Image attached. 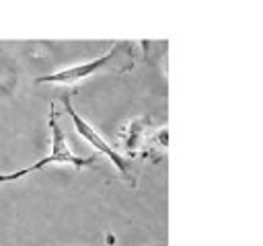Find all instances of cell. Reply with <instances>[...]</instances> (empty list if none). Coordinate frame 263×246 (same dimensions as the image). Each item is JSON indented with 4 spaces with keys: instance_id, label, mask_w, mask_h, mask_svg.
<instances>
[{
    "instance_id": "obj_2",
    "label": "cell",
    "mask_w": 263,
    "mask_h": 246,
    "mask_svg": "<svg viewBox=\"0 0 263 246\" xmlns=\"http://www.w3.org/2000/svg\"><path fill=\"white\" fill-rule=\"evenodd\" d=\"M121 55V45H113L109 51H105L103 55L90 59V61H84V64H76V66H68V68H62L58 72H51L47 76H39L35 82H51V84H78L82 80H86L88 76H92L95 72L103 70V68H109L111 64L117 61V57Z\"/></svg>"
},
{
    "instance_id": "obj_5",
    "label": "cell",
    "mask_w": 263,
    "mask_h": 246,
    "mask_svg": "<svg viewBox=\"0 0 263 246\" xmlns=\"http://www.w3.org/2000/svg\"><path fill=\"white\" fill-rule=\"evenodd\" d=\"M154 246H162V244H154Z\"/></svg>"
},
{
    "instance_id": "obj_1",
    "label": "cell",
    "mask_w": 263,
    "mask_h": 246,
    "mask_svg": "<svg viewBox=\"0 0 263 246\" xmlns=\"http://www.w3.org/2000/svg\"><path fill=\"white\" fill-rule=\"evenodd\" d=\"M49 133H51V141H49V154L43 156L39 162L27 166V168H21V170H14V172H8V174H0V182H8V180H18L31 172H37V170H43L45 166L49 164H70L74 168H84V166H95L97 158L95 156H88V158H80L72 152V148L68 146V139H66V133L62 131V127L58 125V113L53 109V105L49 107Z\"/></svg>"
},
{
    "instance_id": "obj_4",
    "label": "cell",
    "mask_w": 263,
    "mask_h": 246,
    "mask_svg": "<svg viewBox=\"0 0 263 246\" xmlns=\"http://www.w3.org/2000/svg\"><path fill=\"white\" fill-rule=\"evenodd\" d=\"M144 119H136V121H132L129 125H127V137H125V148L129 150V152H134L136 148H140V141H142V137H144Z\"/></svg>"
},
{
    "instance_id": "obj_3",
    "label": "cell",
    "mask_w": 263,
    "mask_h": 246,
    "mask_svg": "<svg viewBox=\"0 0 263 246\" xmlns=\"http://www.w3.org/2000/svg\"><path fill=\"white\" fill-rule=\"evenodd\" d=\"M62 102H64V109H66V113L72 117V123H74V129H76V133L80 135V137H84L95 150H99L103 156H107L113 164H115V168L121 172V174H129V164H127V160L113 148V146H109L101 135H99V131L92 127V125H88L84 119H82V115H78L76 111H74V107H72V100H70V96L66 94V96H62Z\"/></svg>"
}]
</instances>
